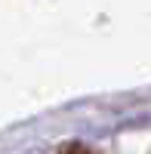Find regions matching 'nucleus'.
Segmentation results:
<instances>
[{"mask_svg": "<svg viewBox=\"0 0 151 154\" xmlns=\"http://www.w3.org/2000/svg\"><path fill=\"white\" fill-rule=\"evenodd\" d=\"M59 154H93V151H90V148H83V145H65Z\"/></svg>", "mask_w": 151, "mask_h": 154, "instance_id": "obj_1", "label": "nucleus"}]
</instances>
